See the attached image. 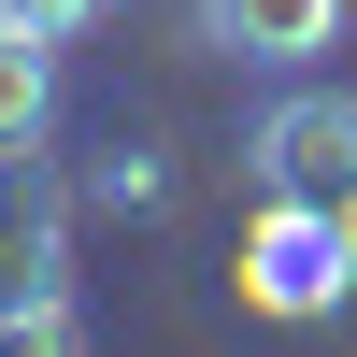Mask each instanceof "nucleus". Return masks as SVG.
Segmentation results:
<instances>
[{"label": "nucleus", "mask_w": 357, "mask_h": 357, "mask_svg": "<svg viewBox=\"0 0 357 357\" xmlns=\"http://www.w3.org/2000/svg\"><path fill=\"white\" fill-rule=\"evenodd\" d=\"M0 343H29V357L86 343V314H72V186L43 172V143L0 158Z\"/></svg>", "instance_id": "obj_1"}, {"label": "nucleus", "mask_w": 357, "mask_h": 357, "mask_svg": "<svg viewBox=\"0 0 357 357\" xmlns=\"http://www.w3.org/2000/svg\"><path fill=\"white\" fill-rule=\"evenodd\" d=\"M243 301L286 314V329H314V314L357 301V243H343V200H286L257 186V229H243Z\"/></svg>", "instance_id": "obj_2"}, {"label": "nucleus", "mask_w": 357, "mask_h": 357, "mask_svg": "<svg viewBox=\"0 0 357 357\" xmlns=\"http://www.w3.org/2000/svg\"><path fill=\"white\" fill-rule=\"evenodd\" d=\"M243 172L286 186V200H343L357 186V86H286V100L243 129Z\"/></svg>", "instance_id": "obj_3"}, {"label": "nucleus", "mask_w": 357, "mask_h": 357, "mask_svg": "<svg viewBox=\"0 0 357 357\" xmlns=\"http://www.w3.org/2000/svg\"><path fill=\"white\" fill-rule=\"evenodd\" d=\"M357 0H200V43L229 57V72H314V57L343 43Z\"/></svg>", "instance_id": "obj_4"}, {"label": "nucleus", "mask_w": 357, "mask_h": 357, "mask_svg": "<svg viewBox=\"0 0 357 357\" xmlns=\"http://www.w3.org/2000/svg\"><path fill=\"white\" fill-rule=\"evenodd\" d=\"M43 129H57V43L0 15V158H15V143H43Z\"/></svg>", "instance_id": "obj_5"}, {"label": "nucleus", "mask_w": 357, "mask_h": 357, "mask_svg": "<svg viewBox=\"0 0 357 357\" xmlns=\"http://www.w3.org/2000/svg\"><path fill=\"white\" fill-rule=\"evenodd\" d=\"M0 15H15V29H43V43H86L114 0H0Z\"/></svg>", "instance_id": "obj_6"}, {"label": "nucleus", "mask_w": 357, "mask_h": 357, "mask_svg": "<svg viewBox=\"0 0 357 357\" xmlns=\"http://www.w3.org/2000/svg\"><path fill=\"white\" fill-rule=\"evenodd\" d=\"M343 243H357V186H343Z\"/></svg>", "instance_id": "obj_7"}]
</instances>
